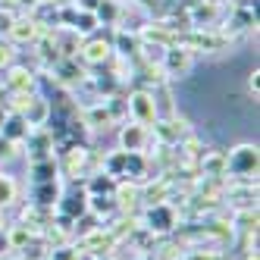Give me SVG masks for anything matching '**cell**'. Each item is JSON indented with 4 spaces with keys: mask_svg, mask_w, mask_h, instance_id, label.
I'll use <instances>...</instances> for the list:
<instances>
[{
    "mask_svg": "<svg viewBox=\"0 0 260 260\" xmlns=\"http://www.w3.org/2000/svg\"><path fill=\"white\" fill-rule=\"evenodd\" d=\"M163 66H166V72H170L173 79H182V76H188V72H191V66H194V53H191L188 47H182V44L166 47V53H163Z\"/></svg>",
    "mask_w": 260,
    "mask_h": 260,
    "instance_id": "6da1fadb",
    "label": "cell"
},
{
    "mask_svg": "<svg viewBox=\"0 0 260 260\" xmlns=\"http://www.w3.org/2000/svg\"><path fill=\"white\" fill-rule=\"evenodd\" d=\"M226 166H229L235 176H251V173H257V147L254 144L235 147V151L229 154V160H226Z\"/></svg>",
    "mask_w": 260,
    "mask_h": 260,
    "instance_id": "7a4b0ae2",
    "label": "cell"
},
{
    "mask_svg": "<svg viewBox=\"0 0 260 260\" xmlns=\"http://www.w3.org/2000/svg\"><path fill=\"white\" fill-rule=\"evenodd\" d=\"M182 47H204V50H216V47H226V35H213V31H191L188 38H182Z\"/></svg>",
    "mask_w": 260,
    "mask_h": 260,
    "instance_id": "3957f363",
    "label": "cell"
},
{
    "mask_svg": "<svg viewBox=\"0 0 260 260\" xmlns=\"http://www.w3.org/2000/svg\"><path fill=\"white\" fill-rule=\"evenodd\" d=\"M38 19H13V25H10V38L16 41V44H31L35 38H38Z\"/></svg>",
    "mask_w": 260,
    "mask_h": 260,
    "instance_id": "277c9868",
    "label": "cell"
},
{
    "mask_svg": "<svg viewBox=\"0 0 260 260\" xmlns=\"http://www.w3.org/2000/svg\"><path fill=\"white\" fill-rule=\"evenodd\" d=\"M128 110L135 113V119L138 122H151L154 119V98L147 94V91H138V94H132V101H128Z\"/></svg>",
    "mask_w": 260,
    "mask_h": 260,
    "instance_id": "5b68a950",
    "label": "cell"
},
{
    "mask_svg": "<svg viewBox=\"0 0 260 260\" xmlns=\"http://www.w3.org/2000/svg\"><path fill=\"white\" fill-rule=\"evenodd\" d=\"M147 226H151L154 232H170L176 226V213L166 207V204H157V207L147 213Z\"/></svg>",
    "mask_w": 260,
    "mask_h": 260,
    "instance_id": "8992f818",
    "label": "cell"
},
{
    "mask_svg": "<svg viewBox=\"0 0 260 260\" xmlns=\"http://www.w3.org/2000/svg\"><path fill=\"white\" fill-rule=\"evenodd\" d=\"M85 210H88V198H85V194H66V198L60 201V213H63L66 222H69V219H79Z\"/></svg>",
    "mask_w": 260,
    "mask_h": 260,
    "instance_id": "52a82bcc",
    "label": "cell"
},
{
    "mask_svg": "<svg viewBox=\"0 0 260 260\" xmlns=\"http://www.w3.org/2000/svg\"><path fill=\"white\" fill-rule=\"evenodd\" d=\"M94 16H98V25H116L119 16H122V7L116 0H101L94 7Z\"/></svg>",
    "mask_w": 260,
    "mask_h": 260,
    "instance_id": "ba28073f",
    "label": "cell"
},
{
    "mask_svg": "<svg viewBox=\"0 0 260 260\" xmlns=\"http://www.w3.org/2000/svg\"><path fill=\"white\" fill-rule=\"evenodd\" d=\"M110 50H113V44H110V41H88V44L82 47V57H85L88 63H104V60L110 57Z\"/></svg>",
    "mask_w": 260,
    "mask_h": 260,
    "instance_id": "9c48e42d",
    "label": "cell"
},
{
    "mask_svg": "<svg viewBox=\"0 0 260 260\" xmlns=\"http://www.w3.org/2000/svg\"><path fill=\"white\" fill-rule=\"evenodd\" d=\"M0 125H4V138H7V141H19V138L28 135V122H25V116H10V119H4Z\"/></svg>",
    "mask_w": 260,
    "mask_h": 260,
    "instance_id": "30bf717a",
    "label": "cell"
},
{
    "mask_svg": "<svg viewBox=\"0 0 260 260\" xmlns=\"http://www.w3.org/2000/svg\"><path fill=\"white\" fill-rule=\"evenodd\" d=\"M113 47L122 53V57H132V53H138V47H141V38H138V35L116 31V41H113Z\"/></svg>",
    "mask_w": 260,
    "mask_h": 260,
    "instance_id": "8fae6325",
    "label": "cell"
},
{
    "mask_svg": "<svg viewBox=\"0 0 260 260\" xmlns=\"http://www.w3.org/2000/svg\"><path fill=\"white\" fill-rule=\"evenodd\" d=\"M35 201L38 204H53L57 201V185L53 182H35Z\"/></svg>",
    "mask_w": 260,
    "mask_h": 260,
    "instance_id": "7c38bea8",
    "label": "cell"
},
{
    "mask_svg": "<svg viewBox=\"0 0 260 260\" xmlns=\"http://www.w3.org/2000/svg\"><path fill=\"white\" fill-rule=\"evenodd\" d=\"M141 138H144V132H141V122H138V125H128V128H122V144L128 147V151H138V147H141Z\"/></svg>",
    "mask_w": 260,
    "mask_h": 260,
    "instance_id": "4fadbf2b",
    "label": "cell"
},
{
    "mask_svg": "<svg viewBox=\"0 0 260 260\" xmlns=\"http://www.w3.org/2000/svg\"><path fill=\"white\" fill-rule=\"evenodd\" d=\"M57 179V166L53 160H38L35 163V182H53Z\"/></svg>",
    "mask_w": 260,
    "mask_h": 260,
    "instance_id": "5bb4252c",
    "label": "cell"
},
{
    "mask_svg": "<svg viewBox=\"0 0 260 260\" xmlns=\"http://www.w3.org/2000/svg\"><path fill=\"white\" fill-rule=\"evenodd\" d=\"M10 85L13 88H31V72L28 69H13L10 72Z\"/></svg>",
    "mask_w": 260,
    "mask_h": 260,
    "instance_id": "9a60e30c",
    "label": "cell"
},
{
    "mask_svg": "<svg viewBox=\"0 0 260 260\" xmlns=\"http://www.w3.org/2000/svg\"><path fill=\"white\" fill-rule=\"evenodd\" d=\"M13 19H16V16H13L10 10H0V35H10V25H13Z\"/></svg>",
    "mask_w": 260,
    "mask_h": 260,
    "instance_id": "2e32d148",
    "label": "cell"
},
{
    "mask_svg": "<svg viewBox=\"0 0 260 260\" xmlns=\"http://www.w3.org/2000/svg\"><path fill=\"white\" fill-rule=\"evenodd\" d=\"M10 198H13V182L0 176V204H7Z\"/></svg>",
    "mask_w": 260,
    "mask_h": 260,
    "instance_id": "e0dca14e",
    "label": "cell"
},
{
    "mask_svg": "<svg viewBox=\"0 0 260 260\" xmlns=\"http://www.w3.org/2000/svg\"><path fill=\"white\" fill-rule=\"evenodd\" d=\"M257 85H260V72L254 69V72H251V79H248V88L254 91V94H257Z\"/></svg>",
    "mask_w": 260,
    "mask_h": 260,
    "instance_id": "ac0fdd59",
    "label": "cell"
},
{
    "mask_svg": "<svg viewBox=\"0 0 260 260\" xmlns=\"http://www.w3.org/2000/svg\"><path fill=\"white\" fill-rule=\"evenodd\" d=\"M7 60H10V50H7V47H0V63H7Z\"/></svg>",
    "mask_w": 260,
    "mask_h": 260,
    "instance_id": "d6986e66",
    "label": "cell"
},
{
    "mask_svg": "<svg viewBox=\"0 0 260 260\" xmlns=\"http://www.w3.org/2000/svg\"><path fill=\"white\" fill-rule=\"evenodd\" d=\"M238 4H245V7H257V0H238Z\"/></svg>",
    "mask_w": 260,
    "mask_h": 260,
    "instance_id": "ffe728a7",
    "label": "cell"
},
{
    "mask_svg": "<svg viewBox=\"0 0 260 260\" xmlns=\"http://www.w3.org/2000/svg\"><path fill=\"white\" fill-rule=\"evenodd\" d=\"M0 248H7V235L4 232H0Z\"/></svg>",
    "mask_w": 260,
    "mask_h": 260,
    "instance_id": "44dd1931",
    "label": "cell"
}]
</instances>
